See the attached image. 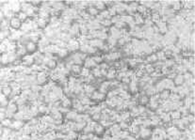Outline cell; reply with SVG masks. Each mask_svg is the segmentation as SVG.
Here are the masks:
<instances>
[{"label": "cell", "mask_w": 195, "mask_h": 140, "mask_svg": "<svg viewBox=\"0 0 195 140\" xmlns=\"http://www.w3.org/2000/svg\"><path fill=\"white\" fill-rule=\"evenodd\" d=\"M127 140H136L135 137H132V136H127V138H126Z\"/></svg>", "instance_id": "obj_60"}, {"label": "cell", "mask_w": 195, "mask_h": 140, "mask_svg": "<svg viewBox=\"0 0 195 140\" xmlns=\"http://www.w3.org/2000/svg\"><path fill=\"white\" fill-rule=\"evenodd\" d=\"M83 65H84V66H83L84 68L90 70V71L92 70V69H94L95 67H97V64L94 61L92 57H86L84 62H83Z\"/></svg>", "instance_id": "obj_9"}, {"label": "cell", "mask_w": 195, "mask_h": 140, "mask_svg": "<svg viewBox=\"0 0 195 140\" xmlns=\"http://www.w3.org/2000/svg\"><path fill=\"white\" fill-rule=\"evenodd\" d=\"M92 59H94V61L96 64H101L104 61V58L101 56H94L92 57Z\"/></svg>", "instance_id": "obj_44"}, {"label": "cell", "mask_w": 195, "mask_h": 140, "mask_svg": "<svg viewBox=\"0 0 195 140\" xmlns=\"http://www.w3.org/2000/svg\"><path fill=\"white\" fill-rule=\"evenodd\" d=\"M130 132L132 133H140V127L139 126H136V125H132V127L130 128Z\"/></svg>", "instance_id": "obj_52"}, {"label": "cell", "mask_w": 195, "mask_h": 140, "mask_svg": "<svg viewBox=\"0 0 195 140\" xmlns=\"http://www.w3.org/2000/svg\"><path fill=\"white\" fill-rule=\"evenodd\" d=\"M77 115H78V113H77V112H76L75 110H70L66 115H65V118H66L68 121L74 122V121L76 120Z\"/></svg>", "instance_id": "obj_20"}, {"label": "cell", "mask_w": 195, "mask_h": 140, "mask_svg": "<svg viewBox=\"0 0 195 140\" xmlns=\"http://www.w3.org/2000/svg\"><path fill=\"white\" fill-rule=\"evenodd\" d=\"M60 105L62 106V107L68 108V109L72 108V99L69 98V97L63 95L61 97V99L60 100Z\"/></svg>", "instance_id": "obj_10"}, {"label": "cell", "mask_w": 195, "mask_h": 140, "mask_svg": "<svg viewBox=\"0 0 195 140\" xmlns=\"http://www.w3.org/2000/svg\"><path fill=\"white\" fill-rule=\"evenodd\" d=\"M145 70H146L147 72H149V74H153L155 72V68L153 65H151V64H148V65L145 66Z\"/></svg>", "instance_id": "obj_54"}, {"label": "cell", "mask_w": 195, "mask_h": 140, "mask_svg": "<svg viewBox=\"0 0 195 140\" xmlns=\"http://www.w3.org/2000/svg\"><path fill=\"white\" fill-rule=\"evenodd\" d=\"M149 98L146 96V95H141L140 97V100H139V103H141V105H147L148 103H149Z\"/></svg>", "instance_id": "obj_37"}, {"label": "cell", "mask_w": 195, "mask_h": 140, "mask_svg": "<svg viewBox=\"0 0 195 140\" xmlns=\"http://www.w3.org/2000/svg\"><path fill=\"white\" fill-rule=\"evenodd\" d=\"M82 69H83V67L81 65L73 64L72 67H71V69H70V72H72L73 75H75V76H78V75L81 74Z\"/></svg>", "instance_id": "obj_14"}, {"label": "cell", "mask_w": 195, "mask_h": 140, "mask_svg": "<svg viewBox=\"0 0 195 140\" xmlns=\"http://www.w3.org/2000/svg\"><path fill=\"white\" fill-rule=\"evenodd\" d=\"M10 21L7 19H4L0 22V30L5 31V30H10Z\"/></svg>", "instance_id": "obj_26"}, {"label": "cell", "mask_w": 195, "mask_h": 140, "mask_svg": "<svg viewBox=\"0 0 195 140\" xmlns=\"http://www.w3.org/2000/svg\"><path fill=\"white\" fill-rule=\"evenodd\" d=\"M86 12L88 13L90 16H94V17H96L99 14V11L96 10V8H95L94 6H90V7H88Z\"/></svg>", "instance_id": "obj_23"}, {"label": "cell", "mask_w": 195, "mask_h": 140, "mask_svg": "<svg viewBox=\"0 0 195 140\" xmlns=\"http://www.w3.org/2000/svg\"><path fill=\"white\" fill-rule=\"evenodd\" d=\"M105 132H106V129H105V127L102 125L101 123L96 122L95 123V125L94 127V135L96 136H101V135H104Z\"/></svg>", "instance_id": "obj_8"}, {"label": "cell", "mask_w": 195, "mask_h": 140, "mask_svg": "<svg viewBox=\"0 0 195 140\" xmlns=\"http://www.w3.org/2000/svg\"><path fill=\"white\" fill-rule=\"evenodd\" d=\"M140 136L141 139H150L151 136H152V131L149 128H146V127H143V128H141L140 129Z\"/></svg>", "instance_id": "obj_7"}, {"label": "cell", "mask_w": 195, "mask_h": 140, "mask_svg": "<svg viewBox=\"0 0 195 140\" xmlns=\"http://www.w3.org/2000/svg\"><path fill=\"white\" fill-rule=\"evenodd\" d=\"M57 55L60 58L63 59V58H65V57H67L68 56H69V51L67 50V48H60V50H58Z\"/></svg>", "instance_id": "obj_24"}, {"label": "cell", "mask_w": 195, "mask_h": 140, "mask_svg": "<svg viewBox=\"0 0 195 140\" xmlns=\"http://www.w3.org/2000/svg\"><path fill=\"white\" fill-rule=\"evenodd\" d=\"M182 4L180 1H174L172 2V11H181Z\"/></svg>", "instance_id": "obj_40"}, {"label": "cell", "mask_w": 195, "mask_h": 140, "mask_svg": "<svg viewBox=\"0 0 195 140\" xmlns=\"http://www.w3.org/2000/svg\"><path fill=\"white\" fill-rule=\"evenodd\" d=\"M141 124H143V120L141 118H136V120H134V124H133V125L139 126V125H141Z\"/></svg>", "instance_id": "obj_57"}, {"label": "cell", "mask_w": 195, "mask_h": 140, "mask_svg": "<svg viewBox=\"0 0 195 140\" xmlns=\"http://www.w3.org/2000/svg\"><path fill=\"white\" fill-rule=\"evenodd\" d=\"M159 118L160 120H162L164 122H169L170 120H171V117H170V114H168V113H163L162 114H160V116H159Z\"/></svg>", "instance_id": "obj_39"}, {"label": "cell", "mask_w": 195, "mask_h": 140, "mask_svg": "<svg viewBox=\"0 0 195 140\" xmlns=\"http://www.w3.org/2000/svg\"><path fill=\"white\" fill-rule=\"evenodd\" d=\"M92 75L94 76V78H98V77H101L102 75H101V71H100V68L97 66V67H95L94 69H92Z\"/></svg>", "instance_id": "obj_33"}, {"label": "cell", "mask_w": 195, "mask_h": 140, "mask_svg": "<svg viewBox=\"0 0 195 140\" xmlns=\"http://www.w3.org/2000/svg\"><path fill=\"white\" fill-rule=\"evenodd\" d=\"M25 47H26L27 53L29 55H33L38 51V44L33 41H30L25 45Z\"/></svg>", "instance_id": "obj_4"}, {"label": "cell", "mask_w": 195, "mask_h": 140, "mask_svg": "<svg viewBox=\"0 0 195 140\" xmlns=\"http://www.w3.org/2000/svg\"><path fill=\"white\" fill-rule=\"evenodd\" d=\"M129 89L131 90V92L132 93H136L138 91V87H137V85L135 84V82L133 81L131 84H130V86H129Z\"/></svg>", "instance_id": "obj_48"}, {"label": "cell", "mask_w": 195, "mask_h": 140, "mask_svg": "<svg viewBox=\"0 0 195 140\" xmlns=\"http://www.w3.org/2000/svg\"><path fill=\"white\" fill-rule=\"evenodd\" d=\"M11 7V11L13 13H19L21 11V4L19 2H9Z\"/></svg>", "instance_id": "obj_19"}, {"label": "cell", "mask_w": 195, "mask_h": 140, "mask_svg": "<svg viewBox=\"0 0 195 140\" xmlns=\"http://www.w3.org/2000/svg\"><path fill=\"white\" fill-rule=\"evenodd\" d=\"M50 113V108H49V106L43 105V103H42V105H40L38 106V114H41L42 116H45Z\"/></svg>", "instance_id": "obj_18"}, {"label": "cell", "mask_w": 195, "mask_h": 140, "mask_svg": "<svg viewBox=\"0 0 195 140\" xmlns=\"http://www.w3.org/2000/svg\"><path fill=\"white\" fill-rule=\"evenodd\" d=\"M157 60H159V59H157L156 54H152V55H150V56H148V57H147V61L149 62V63L157 62Z\"/></svg>", "instance_id": "obj_43"}, {"label": "cell", "mask_w": 195, "mask_h": 140, "mask_svg": "<svg viewBox=\"0 0 195 140\" xmlns=\"http://www.w3.org/2000/svg\"><path fill=\"white\" fill-rule=\"evenodd\" d=\"M36 83L38 86H45L47 83V74L44 71L40 72V74L36 76Z\"/></svg>", "instance_id": "obj_2"}, {"label": "cell", "mask_w": 195, "mask_h": 140, "mask_svg": "<svg viewBox=\"0 0 195 140\" xmlns=\"http://www.w3.org/2000/svg\"><path fill=\"white\" fill-rule=\"evenodd\" d=\"M106 98H107L106 94L101 93L100 91H98V90L94 91V92L92 93V95L90 96V99H91V101L92 103H104L105 101H106Z\"/></svg>", "instance_id": "obj_1"}, {"label": "cell", "mask_w": 195, "mask_h": 140, "mask_svg": "<svg viewBox=\"0 0 195 140\" xmlns=\"http://www.w3.org/2000/svg\"><path fill=\"white\" fill-rule=\"evenodd\" d=\"M170 95H171V92H170L169 89H163L161 91V93H160L159 98H161L162 100H165V99H168Z\"/></svg>", "instance_id": "obj_35"}, {"label": "cell", "mask_w": 195, "mask_h": 140, "mask_svg": "<svg viewBox=\"0 0 195 140\" xmlns=\"http://www.w3.org/2000/svg\"><path fill=\"white\" fill-rule=\"evenodd\" d=\"M34 21L36 22L39 28L41 29H45L48 26L49 23H50V19H42V18H37Z\"/></svg>", "instance_id": "obj_11"}, {"label": "cell", "mask_w": 195, "mask_h": 140, "mask_svg": "<svg viewBox=\"0 0 195 140\" xmlns=\"http://www.w3.org/2000/svg\"><path fill=\"white\" fill-rule=\"evenodd\" d=\"M4 19H5V15H4V13H3L2 11H0V22L3 21Z\"/></svg>", "instance_id": "obj_59"}, {"label": "cell", "mask_w": 195, "mask_h": 140, "mask_svg": "<svg viewBox=\"0 0 195 140\" xmlns=\"http://www.w3.org/2000/svg\"><path fill=\"white\" fill-rule=\"evenodd\" d=\"M157 92V89H155V87H147L146 89V94L147 95H151V96H153L155 95Z\"/></svg>", "instance_id": "obj_50"}, {"label": "cell", "mask_w": 195, "mask_h": 140, "mask_svg": "<svg viewBox=\"0 0 195 140\" xmlns=\"http://www.w3.org/2000/svg\"><path fill=\"white\" fill-rule=\"evenodd\" d=\"M66 48L68 51H76V50H79V42H78V39H76L75 38L74 39H71L69 41L67 42V45H66Z\"/></svg>", "instance_id": "obj_3"}, {"label": "cell", "mask_w": 195, "mask_h": 140, "mask_svg": "<svg viewBox=\"0 0 195 140\" xmlns=\"http://www.w3.org/2000/svg\"><path fill=\"white\" fill-rule=\"evenodd\" d=\"M100 15L102 16V18H103V19H110V15H109V13H108V11H101V13H100Z\"/></svg>", "instance_id": "obj_53"}, {"label": "cell", "mask_w": 195, "mask_h": 140, "mask_svg": "<svg viewBox=\"0 0 195 140\" xmlns=\"http://www.w3.org/2000/svg\"><path fill=\"white\" fill-rule=\"evenodd\" d=\"M15 53L17 54V56L19 57H23L25 56H27V50H26V47H25L24 44H21V43H18L17 44V48H16V52Z\"/></svg>", "instance_id": "obj_15"}, {"label": "cell", "mask_w": 195, "mask_h": 140, "mask_svg": "<svg viewBox=\"0 0 195 140\" xmlns=\"http://www.w3.org/2000/svg\"><path fill=\"white\" fill-rule=\"evenodd\" d=\"M169 98H171L172 101L173 103H174V102H177V101H179V99H180V97L178 96V94L174 93V94H171Z\"/></svg>", "instance_id": "obj_55"}, {"label": "cell", "mask_w": 195, "mask_h": 140, "mask_svg": "<svg viewBox=\"0 0 195 140\" xmlns=\"http://www.w3.org/2000/svg\"><path fill=\"white\" fill-rule=\"evenodd\" d=\"M133 18H134V24H136V25H142V24H144V19L141 14H136L135 17Z\"/></svg>", "instance_id": "obj_30"}, {"label": "cell", "mask_w": 195, "mask_h": 140, "mask_svg": "<svg viewBox=\"0 0 195 140\" xmlns=\"http://www.w3.org/2000/svg\"><path fill=\"white\" fill-rule=\"evenodd\" d=\"M24 126H25V121L15 120L14 121H12V123H11V129L12 131H14V130L18 131V130L23 129Z\"/></svg>", "instance_id": "obj_13"}, {"label": "cell", "mask_w": 195, "mask_h": 140, "mask_svg": "<svg viewBox=\"0 0 195 140\" xmlns=\"http://www.w3.org/2000/svg\"><path fill=\"white\" fill-rule=\"evenodd\" d=\"M126 26H127V25H126L125 23H123V21H119L118 23L115 24V26H114V27H116L117 29H122V28H125Z\"/></svg>", "instance_id": "obj_46"}, {"label": "cell", "mask_w": 195, "mask_h": 140, "mask_svg": "<svg viewBox=\"0 0 195 140\" xmlns=\"http://www.w3.org/2000/svg\"><path fill=\"white\" fill-rule=\"evenodd\" d=\"M181 113L179 110H174L172 111L171 114H170V117H171L172 118H173V120H180L181 118Z\"/></svg>", "instance_id": "obj_34"}, {"label": "cell", "mask_w": 195, "mask_h": 140, "mask_svg": "<svg viewBox=\"0 0 195 140\" xmlns=\"http://www.w3.org/2000/svg\"><path fill=\"white\" fill-rule=\"evenodd\" d=\"M192 103H193V99L192 98H190V96L186 98V100H185V105H186V107L188 108L191 105H192Z\"/></svg>", "instance_id": "obj_45"}, {"label": "cell", "mask_w": 195, "mask_h": 140, "mask_svg": "<svg viewBox=\"0 0 195 140\" xmlns=\"http://www.w3.org/2000/svg\"><path fill=\"white\" fill-rule=\"evenodd\" d=\"M121 118H122V121H125V122H127L128 123V120L130 118V113H128V112H125V113H123L122 115H120Z\"/></svg>", "instance_id": "obj_42"}, {"label": "cell", "mask_w": 195, "mask_h": 140, "mask_svg": "<svg viewBox=\"0 0 195 140\" xmlns=\"http://www.w3.org/2000/svg\"><path fill=\"white\" fill-rule=\"evenodd\" d=\"M90 74H91V71L83 67V69H82V71H81V74H80V75H81L83 78H85V77L88 76V75H90Z\"/></svg>", "instance_id": "obj_47"}, {"label": "cell", "mask_w": 195, "mask_h": 140, "mask_svg": "<svg viewBox=\"0 0 195 140\" xmlns=\"http://www.w3.org/2000/svg\"><path fill=\"white\" fill-rule=\"evenodd\" d=\"M21 63L25 65L26 67H31L32 65H34V57L32 55H27L22 57L21 59Z\"/></svg>", "instance_id": "obj_6"}, {"label": "cell", "mask_w": 195, "mask_h": 140, "mask_svg": "<svg viewBox=\"0 0 195 140\" xmlns=\"http://www.w3.org/2000/svg\"><path fill=\"white\" fill-rule=\"evenodd\" d=\"M117 75V72H116V70L114 68H110L109 70H107V78L108 80H112L113 78H115Z\"/></svg>", "instance_id": "obj_28"}, {"label": "cell", "mask_w": 195, "mask_h": 140, "mask_svg": "<svg viewBox=\"0 0 195 140\" xmlns=\"http://www.w3.org/2000/svg\"><path fill=\"white\" fill-rule=\"evenodd\" d=\"M21 26H22V22L16 17V15H15L14 17H12L11 19L10 20V27H11V29H12V30H20Z\"/></svg>", "instance_id": "obj_5"}, {"label": "cell", "mask_w": 195, "mask_h": 140, "mask_svg": "<svg viewBox=\"0 0 195 140\" xmlns=\"http://www.w3.org/2000/svg\"><path fill=\"white\" fill-rule=\"evenodd\" d=\"M152 22H154V23H156V24H159L160 22V15L159 13H157V12H155L152 14Z\"/></svg>", "instance_id": "obj_38"}, {"label": "cell", "mask_w": 195, "mask_h": 140, "mask_svg": "<svg viewBox=\"0 0 195 140\" xmlns=\"http://www.w3.org/2000/svg\"><path fill=\"white\" fill-rule=\"evenodd\" d=\"M117 43H118L119 45H121V46H123V45L125 44V39H123V37L119 39H117Z\"/></svg>", "instance_id": "obj_58"}, {"label": "cell", "mask_w": 195, "mask_h": 140, "mask_svg": "<svg viewBox=\"0 0 195 140\" xmlns=\"http://www.w3.org/2000/svg\"><path fill=\"white\" fill-rule=\"evenodd\" d=\"M91 118L94 122H99L101 120V113H94L91 115Z\"/></svg>", "instance_id": "obj_41"}, {"label": "cell", "mask_w": 195, "mask_h": 140, "mask_svg": "<svg viewBox=\"0 0 195 140\" xmlns=\"http://www.w3.org/2000/svg\"><path fill=\"white\" fill-rule=\"evenodd\" d=\"M110 87V82L109 81H105V82H102L101 85L99 86V89L98 91H100L101 93L103 94H106L107 92V90L109 89Z\"/></svg>", "instance_id": "obj_16"}, {"label": "cell", "mask_w": 195, "mask_h": 140, "mask_svg": "<svg viewBox=\"0 0 195 140\" xmlns=\"http://www.w3.org/2000/svg\"><path fill=\"white\" fill-rule=\"evenodd\" d=\"M0 11H1V5H0Z\"/></svg>", "instance_id": "obj_61"}, {"label": "cell", "mask_w": 195, "mask_h": 140, "mask_svg": "<svg viewBox=\"0 0 195 140\" xmlns=\"http://www.w3.org/2000/svg\"><path fill=\"white\" fill-rule=\"evenodd\" d=\"M94 6L95 8H96V10L98 11H106V8H107V5L105 4L103 1H94Z\"/></svg>", "instance_id": "obj_22"}, {"label": "cell", "mask_w": 195, "mask_h": 140, "mask_svg": "<svg viewBox=\"0 0 195 140\" xmlns=\"http://www.w3.org/2000/svg\"><path fill=\"white\" fill-rule=\"evenodd\" d=\"M89 44L92 47L96 48V49L98 50V49H101V47L105 44V42L100 41L99 39H90L89 41Z\"/></svg>", "instance_id": "obj_12"}, {"label": "cell", "mask_w": 195, "mask_h": 140, "mask_svg": "<svg viewBox=\"0 0 195 140\" xmlns=\"http://www.w3.org/2000/svg\"><path fill=\"white\" fill-rule=\"evenodd\" d=\"M137 11L140 14H143V13L146 12V8H145L143 5H139L138 9H137Z\"/></svg>", "instance_id": "obj_51"}, {"label": "cell", "mask_w": 195, "mask_h": 140, "mask_svg": "<svg viewBox=\"0 0 195 140\" xmlns=\"http://www.w3.org/2000/svg\"><path fill=\"white\" fill-rule=\"evenodd\" d=\"M185 82V79L183 74H177L175 75L174 77V80H173V84L176 85V86H181V85H183Z\"/></svg>", "instance_id": "obj_25"}, {"label": "cell", "mask_w": 195, "mask_h": 140, "mask_svg": "<svg viewBox=\"0 0 195 140\" xmlns=\"http://www.w3.org/2000/svg\"><path fill=\"white\" fill-rule=\"evenodd\" d=\"M44 140H57V136H56V133L53 132H48L45 133V135L43 136Z\"/></svg>", "instance_id": "obj_32"}, {"label": "cell", "mask_w": 195, "mask_h": 140, "mask_svg": "<svg viewBox=\"0 0 195 140\" xmlns=\"http://www.w3.org/2000/svg\"><path fill=\"white\" fill-rule=\"evenodd\" d=\"M16 17L18 18V19H19L21 22H22V24L23 23H25L26 22V21L29 19V17H27V13L26 12H24V11H20L19 13H17V15H16Z\"/></svg>", "instance_id": "obj_31"}, {"label": "cell", "mask_w": 195, "mask_h": 140, "mask_svg": "<svg viewBox=\"0 0 195 140\" xmlns=\"http://www.w3.org/2000/svg\"><path fill=\"white\" fill-rule=\"evenodd\" d=\"M11 35V31L10 30H5V31H2L0 30V41L3 42L4 41H6Z\"/></svg>", "instance_id": "obj_27"}, {"label": "cell", "mask_w": 195, "mask_h": 140, "mask_svg": "<svg viewBox=\"0 0 195 140\" xmlns=\"http://www.w3.org/2000/svg\"><path fill=\"white\" fill-rule=\"evenodd\" d=\"M121 57V54L118 53V52H113V53H109L107 54L106 57H105V58L107 61H115V60L119 59Z\"/></svg>", "instance_id": "obj_17"}, {"label": "cell", "mask_w": 195, "mask_h": 140, "mask_svg": "<svg viewBox=\"0 0 195 140\" xmlns=\"http://www.w3.org/2000/svg\"><path fill=\"white\" fill-rule=\"evenodd\" d=\"M97 53V49L94 47L91 46V45L89 44V48H88V51H87V54L88 55H95Z\"/></svg>", "instance_id": "obj_49"}, {"label": "cell", "mask_w": 195, "mask_h": 140, "mask_svg": "<svg viewBox=\"0 0 195 140\" xmlns=\"http://www.w3.org/2000/svg\"><path fill=\"white\" fill-rule=\"evenodd\" d=\"M11 123H12V121L11 118H5L4 120L0 122V124H1V126L3 128H11Z\"/></svg>", "instance_id": "obj_29"}, {"label": "cell", "mask_w": 195, "mask_h": 140, "mask_svg": "<svg viewBox=\"0 0 195 140\" xmlns=\"http://www.w3.org/2000/svg\"><path fill=\"white\" fill-rule=\"evenodd\" d=\"M1 92L2 94L4 95L5 97H7V98L9 99V97H11V94H12V89L11 87V86H4L1 89Z\"/></svg>", "instance_id": "obj_21"}, {"label": "cell", "mask_w": 195, "mask_h": 140, "mask_svg": "<svg viewBox=\"0 0 195 140\" xmlns=\"http://www.w3.org/2000/svg\"><path fill=\"white\" fill-rule=\"evenodd\" d=\"M100 25H101L102 27H106V28H108L109 26H111L112 23H111L110 19H104L103 21H101V22H100Z\"/></svg>", "instance_id": "obj_36"}, {"label": "cell", "mask_w": 195, "mask_h": 140, "mask_svg": "<svg viewBox=\"0 0 195 140\" xmlns=\"http://www.w3.org/2000/svg\"><path fill=\"white\" fill-rule=\"evenodd\" d=\"M120 124V129H123V130H126L129 128V125L127 122H125V121H121V122L119 123Z\"/></svg>", "instance_id": "obj_56"}]
</instances>
